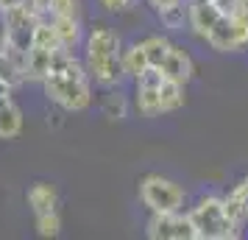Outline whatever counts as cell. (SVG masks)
<instances>
[{
	"mask_svg": "<svg viewBox=\"0 0 248 240\" xmlns=\"http://www.w3.org/2000/svg\"><path fill=\"white\" fill-rule=\"evenodd\" d=\"M36 232H39L42 238H56L59 232H62V215H59V209L39 212V215H36Z\"/></svg>",
	"mask_w": 248,
	"mask_h": 240,
	"instance_id": "obj_18",
	"label": "cell"
},
{
	"mask_svg": "<svg viewBox=\"0 0 248 240\" xmlns=\"http://www.w3.org/2000/svg\"><path fill=\"white\" fill-rule=\"evenodd\" d=\"M120 59H123L125 76H134V79L145 67H151V64H148V59H145V50H142V42H134L128 50H120Z\"/></svg>",
	"mask_w": 248,
	"mask_h": 240,
	"instance_id": "obj_16",
	"label": "cell"
},
{
	"mask_svg": "<svg viewBox=\"0 0 248 240\" xmlns=\"http://www.w3.org/2000/svg\"><path fill=\"white\" fill-rule=\"evenodd\" d=\"M50 3H53V0H25V6H28L36 17H47V12H50Z\"/></svg>",
	"mask_w": 248,
	"mask_h": 240,
	"instance_id": "obj_21",
	"label": "cell"
},
{
	"mask_svg": "<svg viewBox=\"0 0 248 240\" xmlns=\"http://www.w3.org/2000/svg\"><path fill=\"white\" fill-rule=\"evenodd\" d=\"M103 117H109V120H123L125 114H128V101H125V95L120 92H114V87L109 90V95L103 98Z\"/></svg>",
	"mask_w": 248,
	"mask_h": 240,
	"instance_id": "obj_17",
	"label": "cell"
},
{
	"mask_svg": "<svg viewBox=\"0 0 248 240\" xmlns=\"http://www.w3.org/2000/svg\"><path fill=\"white\" fill-rule=\"evenodd\" d=\"M25 0H0V9H14V6H23Z\"/></svg>",
	"mask_w": 248,
	"mask_h": 240,
	"instance_id": "obj_22",
	"label": "cell"
},
{
	"mask_svg": "<svg viewBox=\"0 0 248 240\" xmlns=\"http://www.w3.org/2000/svg\"><path fill=\"white\" fill-rule=\"evenodd\" d=\"M47 20H50V25H53L56 39H59V45H62V48L73 50V48L81 42V20H78V17H62V14H50Z\"/></svg>",
	"mask_w": 248,
	"mask_h": 240,
	"instance_id": "obj_9",
	"label": "cell"
},
{
	"mask_svg": "<svg viewBox=\"0 0 248 240\" xmlns=\"http://www.w3.org/2000/svg\"><path fill=\"white\" fill-rule=\"evenodd\" d=\"M0 95H12V87H9L3 79H0Z\"/></svg>",
	"mask_w": 248,
	"mask_h": 240,
	"instance_id": "obj_23",
	"label": "cell"
},
{
	"mask_svg": "<svg viewBox=\"0 0 248 240\" xmlns=\"http://www.w3.org/2000/svg\"><path fill=\"white\" fill-rule=\"evenodd\" d=\"M23 134V109L14 101L0 106V140H17Z\"/></svg>",
	"mask_w": 248,
	"mask_h": 240,
	"instance_id": "obj_11",
	"label": "cell"
},
{
	"mask_svg": "<svg viewBox=\"0 0 248 240\" xmlns=\"http://www.w3.org/2000/svg\"><path fill=\"white\" fill-rule=\"evenodd\" d=\"M25 201L28 207L34 209V215L39 212H50V209H59V193L53 184L47 182H36L28 187V193H25Z\"/></svg>",
	"mask_w": 248,
	"mask_h": 240,
	"instance_id": "obj_8",
	"label": "cell"
},
{
	"mask_svg": "<svg viewBox=\"0 0 248 240\" xmlns=\"http://www.w3.org/2000/svg\"><path fill=\"white\" fill-rule=\"evenodd\" d=\"M36 17L28 6H14L6 9V42L3 48H9L14 53H28V48L34 45V28H36Z\"/></svg>",
	"mask_w": 248,
	"mask_h": 240,
	"instance_id": "obj_4",
	"label": "cell"
},
{
	"mask_svg": "<svg viewBox=\"0 0 248 240\" xmlns=\"http://www.w3.org/2000/svg\"><path fill=\"white\" fill-rule=\"evenodd\" d=\"M170 42L168 36H148V39H142V50H145V59H148V64L151 67H159L162 62H165V56H168V50H170Z\"/></svg>",
	"mask_w": 248,
	"mask_h": 240,
	"instance_id": "obj_15",
	"label": "cell"
},
{
	"mask_svg": "<svg viewBox=\"0 0 248 240\" xmlns=\"http://www.w3.org/2000/svg\"><path fill=\"white\" fill-rule=\"evenodd\" d=\"M223 209H226V215L232 218L234 224L248 221V176L223 198Z\"/></svg>",
	"mask_w": 248,
	"mask_h": 240,
	"instance_id": "obj_10",
	"label": "cell"
},
{
	"mask_svg": "<svg viewBox=\"0 0 248 240\" xmlns=\"http://www.w3.org/2000/svg\"><path fill=\"white\" fill-rule=\"evenodd\" d=\"M134 109L142 117H159V87H148V84H137L134 90Z\"/></svg>",
	"mask_w": 248,
	"mask_h": 240,
	"instance_id": "obj_14",
	"label": "cell"
},
{
	"mask_svg": "<svg viewBox=\"0 0 248 240\" xmlns=\"http://www.w3.org/2000/svg\"><path fill=\"white\" fill-rule=\"evenodd\" d=\"M184 101H187V95H184V84L170 81V79L162 81V87H159V109H162V114L179 112L181 106H184Z\"/></svg>",
	"mask_w": 248,
	"mask_h": 240,
	"instance_id": "obj_12",
	"label": "cell"
},
{
	"mask_svg": "<svg viewBox=\"0 0 248 240\" xmlns=\"http://www.w3.org/2000/svg\"><path fill=\"white\" fill-rule=\"evenodd\" d=\"M120 53V36L114 34L109 25H95L84 39V64L101 62V59L117 56Z\"/></svg>",
	"mask_w": 248,
	"mask_h": 240,
	"instance_id": "obj_6",
	"label": "cell"
},
{
	"mask_svg": "<svg viewBox=\"0 0 248 240\" xmlns=\"http://www.w3.org/2000/svg\"><path fill=\"white\" fill-rule=\"evenodd\" d=\"M156 17L168 31H181L187 25V0H173V3L159 6Z\"/></svg>",
	"mask_w": 248,
	"mask_h": 240,
	"instance_id": "obj_13",
	"label": "cell"
},
{
	"mask_svg": "<svg viewBox=\"0 0 248 240\" xmlns=\"http://www.w3.org/2000/svg\"><path fill=\"white\" fill-rule=\"evenodd\" d=\"M195 240H229L240 238V224H234L226 215L223 198H201L190 212Z\"/></svg>",
	"mask_w": 248,
	"mask_h": 240,
	"instance_id": "obj_2",
	"label": "cell"
},
{
	"mask_svg": "<svg viewBox=\"0 0 248 240\" xmlns=\"http://www.w3.org/2000/svg\"><path fill=\"white\" fill-rule=\"evenodd\" d=\"M145 232L148 238L154 240H195L190 215H184L181 209H176V212H151Z\"/></svg>",
	"mask_w": 248,
	"mask_h": 240,
	"instance_id": "obj_5",
	"label": "cell"
},
{
	"mask_svg": "<svg viewBox=\"0 0 248 240\" xmlns=\"http://www.w3.org/2000/svg\"><path fill=\"white\" fill-rule=\"evenodd\" d=\"M42 87L47 98L64 112H84L92 103V79L87 64L67 48L50 53V70L42 79Z\"/></svg>",
	"mask_w": 248,
	"mask_h": 240,
	"instance_id": "obj_1",
	"label": "cell"
},
{
	"mask_svg": "<svg viewBox=\"0 0 248 240\" xmlns=\"http://www.w3.org/2000/svg\"><path fill=\"white\" fill-rule=\"evenodd\" d=\"M159 70H162V76H165V79L179 81V84H187V81L192 79V73H195V64H192L190 53H187L184 48L170 45L168 56H165L162 64H159Z\"/></svg>",
	"mask_w": 248,
	"mask_h": 240,
	"instance_id": "obj_7",
	"label": "cell"
},
{
	"mask_svg": "<svg viewBox=\"0 0 248 240\" xmlns=\"http://www.w3.org/2000/svg\"><path fill=\"white\" fill-rule=\"evenodd\" d=\"M101 3V9L103 12H112V14H117V12H125V9H131L137 0H98Z\"/></svg>",
	"mask_w": 248,
	"mask_h": 240,
	"instance_id": "obj_20",
	"label": "cell"
},
{
	"mask_svg": "<svg viewBox=\"0 0 248 240\" xmlns=\"http://www.w3.org/2000/svg\"><path fill=\"white\" fill-rule=\"evenodd\" d=\"M50 14H62V17H78L81 20V0H53L50 3Z\"/></svg>",
	"mask_w": 248,
	"mask_h": 240,
	"instance_id": "obj_19",
	"label": "cell"
},
{
	"mask_svg": "<svg viewBox=\"0 0 248 240\" xmlns=\"http://www.w3.org/2000/svg\"><path fill=\"white\" fill-rule=\"evenodd\" d=\"M6 101H12V95H0V106H3Z\"/></svg>",
	"mask_w": 248,
	"mask_h": 240,
	"instance_id": "obj_24",
	"label": "cell"
},
{
	"mask_svg": "<svg viewBox=\"0 0 248 240\" xmlns=\"http://www.w3.org/2000/svg\"><path fill=\"white\" fill-rule=\"evenodd\" d=\"M140 201L151 212H176L184 207V190L173 179H165L159 173H148L140 182Z\"/></svg>",
	"mask_w": 248,
	"mask_h": 240,
	"instance_id": "obj_3",
	"label": "cell"
}]
</instances>
